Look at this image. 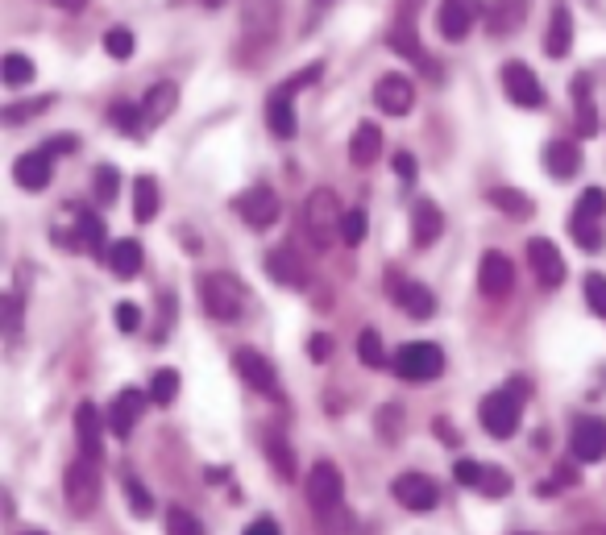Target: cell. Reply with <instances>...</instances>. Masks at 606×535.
<instances>
[{"label": "cell", "mask_w": 606, "mask_h": 535, "mask_svg": "<svg viewBox=\"0 0 606 535\" xmlns=\"http://www.w3.org/2000/svg\"><path fill=\"white\" fill-rule=\"evenodd\" d=\"M528 378H511L503 390H494L482 399L478 407V419H482V428L494 436V440H507L519 432V411H523V399H528Z\"/></svg>", "instance_id": "obj_1"}, {"label": "cell", "mask_w": 606, "mask_h": 535, "mask_svg": "<svg viewBox=\"0 0 606 535\" xmlns=\"http://www.w3.org/2000/svg\"><path fill=\"white\" fill-rule=\"evenodd\" d=\"M341 204H337V195L328 191V187H316L308 195V204H303V237H308V245L316 253H324L328 245H333V237L341 233Z\"/></svg>", "instance_id": "obj_2"}, {"label": "cell", "mask_w": 606, "mask_h": 535, "mask_svg": "<svg viewBox=\"0 0 606 535\" xmlns=\"http://www.w3.org/2000/svg\"><path fill=\"white\" fill-rule=\"evenodd\" d=\"M200 299H204V312L220 324H233L245 316V303H250V295H245V287L237 283L233 274H204L200 283Z\"/></svg>", "instance_id": "obj_3"}, {"label": "cell", "mask_w": 606, "mask_h": 535, "mask_svg": "<svg viewBox=\"0 0 606 535\" xmlns=\"http://www.w3.org/2000/svg\"><path fill=\"white\" fill-rule=\"evenodd\" d=\"M63 494H67V506H71V511H75L79 519L92 515V511H96V502H100V461L79 453V457L67 465Z\"/></svg>", "instance_id": "obj_4"}, {"label": "cell", "mask_w": 606, "mask_h": 535, "mask_svg": "<svg viewBox=\"0 0 606 535\" xmlns=\"http://www.w3.org/2000/svg\"><path fill=\"white\" fill-rule=\"evenodd\" d=\"M440 370H445V353L432 341H411L395 357V374L407 382H432V378H440Z\"/></svg>", "instance_id": "obj_5"}, {"label": "cell", "mask_w": 606, "mask_h": 535, "mask_svg": "<svg viewBox=\"0 0 606 535\" xmlns=\"http://www.w3.org/2000/svg\"><path fill=\"white\" fill-rule=\"evenodd\" d=\"M233 212L250 224V229H270L279 220V191L258 183V187H245L237 200H233Z\"/></svg>", "instance_id": "obj_6"}, {"label": "cell", "mask_w": 606, "mask_h": 535, "mask_svg": "<svg viewBox=\"0 0 606 535\" xmlns=\"http://www.w3.org/2000/svg\"><path fill=\"white\" fill-rule=\"evenodd\" d=\"M528 266H532V278L544 291H557L565 283V253L548 237H532L528 241Z\"/></svg>", "instance_id": "obj_7"}, {"label": "cell", "mask_w": 606, "mask_h": 535, "mask_svg": "<svg viewBox=\"0 0 606 535\" xmlns=\"http://www.w3.org/2000/svg\"><path fill=\"white\" fill-rule=\"evenodd\" d=\"M345 498V477L333 461H316L312 473H308V502L316 506V511H333V506H341Z\"/></svg>", "instance_id": "obj_8"}, {"label": "cell", "mask_w": 606, "mask_h": 535, "mask_svg": "<svg viewBox=\"0 0 606 535\" xmlns=\"http://www.w3.org/2000/svg\"><path fill=\"white\" fill-rule=\"evenodd\" d=\"M503 92L519 108H544V83L528 63H507L503 67Z\"/></svg>", "instance_id": "obj_9"}, {"label": "cell", "mask_w": 606, "mask_h": 535, "mask_svg": "<svg viewBox=\"0 0 606 535\" xmlns=\"http://www.w3.org/2000/svg\"><path fill=\"white\" fill-rule=\"evenodd\" d=\"M478 17H482V0H440L436 25L449 42H461L478 25Z\"/></svg>", "instance_id": "obj_10"}, {"label": "cell", "mask_w": 606, "mask_h": 535, "mask_svg": "<svg viewBox=\"0 0 606 535\" xmlns=\"http://www.w3.org/2000/svg\"><path fill=\"white\" fill-rule=\"evenodd\" d=\"M391 494L407 506V511H416V515H428L432 506L440 502L436 482H432V477H424V473H403V477H395V482H391Z\"/></svg>", "instance_id": "obj_11"}, {"label": "cell", "mask_w": 606, "mask_h": 535, "mask_svg": "<svg viewBox=\"0 0 606 535\" xmlns=\"http://www.w3.org/2000/svg\"><path fill=\"white\" fill-rule=\"evenodd\" d=\"M478 287H482L486 299H503V295H511V287H515V270H511V258H507V253H499V249L482 253V262H478Z\"/></svg>", "instance_id": "obj_12"}, {"label": "cell", "mask_w": 606, "mask_h": 535, "mask_svg": "<svg viewBox=\"0 0 606 535\" xmlns=\"http://www.w3.org/2000/svg\"><path fill=\"white\" fill-rule=\"evenodd\" d=\"M387 291H391V299L403 307V312H407L411 320H428V316H436V295H432L428 287H420L416 278L395 274Z\"/></svg>", "instance_id": "obj_13"}, {"label": "cell", "mask_w": 606, "mask_h": 535, "mask_svg": "<svg viewBox=\"0 0 606 535\" xmlns=\"http://www.w3.org/2000/svg\"><path fill=\"white\" fill-rule=\"evenodd\" d=\"M569 448L577 461H602L606 457V424L598 415H582L573 424V436H569Z\"/></svg>", "instance_id": "obj_14"}, {"label": "cell", "mask_w": 606, "mask_h": 535, "mask_svg": "<svg viewBox=\"0 0 606 535\" xmlns=\"http://www.w3.org/2000/svg\"><path fill=\"white\" fill-rule=\"evenodd\" d=\"M237 374L245 378V386L258 390V394H270V399H279V374H274V365L254 353V349H241L237 353Z\"/></svg>", "instance_id": "obj_15"}, {"label": "cell", "mask_w": 606, "mask_h": 535, "mask_svg": "<svg viewBox=\"0 0 606 535\" xmlns=\"http://www.w3.org/2000/svg\"><path fill=\"white\" fill-rule=\"evenodd\" d=\"M374 104L382 112H391V117H403V112H411V104H416V88H411L407 75H382L374 83Z\"/></svg>", "instance_id": "obj_16"}, {"label": "cell", "mask_w": 606, "mask_h": 535, "mask_svg": "<svg viewBox=\"0 0 606 535\" xmlns=\"http://www.w3.org/2000/svg\"><path fill=\"white\" fill-rule=\"evenodd\" d=\"M266 274L279 287H308V266L299 262V253L291 245H274L266 253Z\"/></svg>", "instance_id": "obj_17"}, {"label": "cell", "mask_w": 606, "mask_h": 535, "mask_svg": "<svg viewBox=\"0 0 606 535\" xmlns=\"http://www.w3.org/2000/svg\"><path fill=\"white\" fill-rule=\"evenodd\" d=\"M146 399H150V394L133 390V386L117 394L113 415H108V428H113V436H117V440H129V432L137 428V419H142V411H146Z\"/></svg>", "instance_id": "obj_18"}, {"label": "cell", "mask_w": 606, "mask_h": 535, "mask_svg": "<svg viewBox=\"0 0 606 535\" xmlns=\"http://www.w3.org/2000/svg\"><path fill=\"white\" fill-rule=\"evenodd\" d=\"M75 436H79V453L100 461V453H104V419H100L96 403H79V411H75Z\"/></svg>", "instance_id": "obj_19"}, {"label": "cell", "mask_w": 606, "mask_h": 535, "mask_svg": "<svg viewBox=\"0 0 606 535\" xmlns=\"http://www.w3.org/2000/svg\"><path fill=\"white\" fill-rule=\"evenodd\" d=\"M291 96H295V88L291 83H283V88H274L270 96H266V125H270V133L274 137H295V108H291Z\"/></svg>", "instance_id": "obj_20"}, {"label": "cell", "mask_w": 606, "mask_h": 535, "mask_svg": "<svg viewBox=\"0 0 606 535\" xmlns=\"http://www.w3.org/2000/svg\"><path fill=\"white\" fill-rule=\"evenodd\" d=\"M50 150H30V154H21L17 162H13V179H17V187L21 191H42V187H50Z\"/></svg>", "instance_id": "obj_21"}, {"label": "cell", "mask_w": 606, "mask_h": 535, "mask_svg": "<svg viewBox=\"0 0 606 535\" xmlns=\"http://www.w3.org/2000/svg\"><path fill=\"white\" fill-rule=\"evenodd\" d=\"M544 171L553 175V179H573L577 171H582V146H573V142H548L544 146Z\"/></svg>", "instance_id": "obj_22"}, {"label": "cell", "mask_w": 606, "mask_h": 535, "mask_svg": "<svg viewBox=\"0 0 606 535\" xmlns=\"http://www.w3.org/2000/svg\"><path fill=\"white\" fill-rule=\"evenodd\" d=\"M440 233H445V212H440L432 200H416V208H411V241L432 245Z\"/></svg>", "instance_id": "obj_23"}, {"label": "cell", "mask_w": 606, "mask_h": 535, "mask_svg": "<svg viewBox=\"0 0 606 535\" xmlns=\"http://www.w3.org/2000/svg\"><path fill=\"white\" fill-rule=\"evenodd\" d=\"M108 266H113L117 278H137V274H142V266H146L142 241H133V237L113 241V245H108Z\"/></svg>", "instance_id": "obj_24"}, {"label": "cell", "mask_w": 606, "mask_h": 535, "mask_svg": "<svg viewBox=\"0 0 606 535\" xmlns=\"http://www.w3.org/2000/svg\"><path fill=\"white\" fill-rule=\"evenodd\" d=\"M378 154H382V129L374 121H362L349 137V162L370 166V162H378Z\"/></svg>", "instance_id": "obj_25"}, {"label": "cell", "mask_w": 606, "mask_h": 535, "mask_svg": "<svg viewBox=\"0 0 606 535\" xmlns=\"http://www.w3.org/2000/svg\"><path fill=\"white\" fill-rule=\"evenodd\" d=\"M573 46V13L565 5L553 9V21H548V34H544V50H548V59H565Z\"/></svg>", "instance_id": "obj_26"}, {"label": "cell", "mask_w": 606, "mask_h": 535, "mask_svg": "<svg viewBox=\"0 0 606 535\" xmlns=\"http://www.w3.org/2000/svg\"><path fill=\"white\" fill-rule=\"evenodd\" d=\"M142 108H146L150 125H162L179 108V88H175V83H154V88L146 92V100H142Z\"/></svg>", "instance_id": "obj_27"}, {"label": "cell", "mask_w": 606, "mask_h": 535, "mask_svg": "<svg viewBox=\"0 0 606 535\" xmlns=\"http://www.w3.org/2000/svg\"><path fill=\"white\" fill-rule=\"evenodd\" d=\"M391 50H399V54H407L411 63H420V67H428V59H424V50H420V38H416V21H411V9H403V17L395 21V30H391Z\"/></svg>", "instance_id": "obj_28"}, {"label": "cell", "mask_w": 606, "mask_h": 535, "mask_svg": "<svg viewBox=\"0 0 606 535\" xmlns=\"http://www.w3.org/2000/svg\"><path fill=\"white\" fill-rule=\"evenodd\" d=\"M133 216L142 224H150L158 216V183H154V175H137L133 179Z\"/></svg>", "instance_id": "obj_29"}, {"label": "cell", "mask_w": 606, "mask_h": 535, "mask_svg": "<svg viewBox=\"0 0 606 535\" xmlns=\"http://www.w3.org/2000/svg\"><path fill=\"white\" fill-rule=\"evenodd\" d=\"M573 100H577V137H594L598 117H594V104H590V79L586 75L573 79Z\"/></svg>", "instance_id": "obj_30"}, {"label": "cell", "mask_w": 606, "mask_h": 535, "mask_svg": "<svg viewBox=\"0 0 606 535\" xmlns=\"http://www.w3.org/2000/svg\"><path fill=\"white\" fill-rule=\"evenodd\" d=\"M75 212V224H79V237H84V249L92 253V258H100V249L108 241V229H104V220L88 208H71Z\"/></svg>", "instance_id": "obj_31"}, {"label": "cell", "mask_w": 606, "mask_h": 535, "mask_svg": "<svg viewBox=\"0 0 606 535\" xmlns=\"http://www.w3.org/2000/svg\"><path fill=\"white\" fill-rule=\"evenodd\" d=\"M490 204L499 208V212H507L511 220H523V216L536 212L532 195H523V191H515V187H494V191H490Z\"/></svg>", "instance_id": "obj_32"}, {"label": "cell", "mask_w": 606, "mask_h": 535, "mask_svg": "<svg viewBox=\"0 0 606 535\" xmlns=\"http://www.w3.org/2000/svg\"><path fill=\"white\" fill-rule=\"evenodd\" d=\"M569 233H573V241L582 245L586 253H594V249H602V245H606L602 220H594V216H577V212H573V220H569Z\"/></svg>", "instance_id": "obj_33"}, {"label": "cell", "mask_w": 606, "mask_h": 535, "mask_svg": "<svg viewBox=\"0 0 606 535\" xmlns=\"http://www.w3.org/2000/svg\"><path fill=\"white\" fill-rule=\"evenodd\" d=\"M113 125L121 133H129V137H142L150 121H146V108L142 104H113Z\"/></svg>", "instance_id": "obj_34"}, {"label": "cell", "mask_w": 606, "mask_h": 535, "mask_svg": "<svg viewBox=\"0 0 606 535\" xmlns=\"http://www.w3.org/2000/svg\"><path fill=\"white\" fill-rule=\"evenodd\" d=\"M357 357H362V365H370V370H382V365H387V349H382V336L374 328L357 332Z\"/></svg>", "instance_id": "obj_35"}, {"label": "cell", "mask_w": 606, "mask_h": 535, "mask_svg": "<svg viewBox=\"0 0 606 535\" xmlns=\"http://www.w3.org/2000/svg\"><path fill=\"white\" fill-rule=\"evenodd\" d=\"M523 5H528V0H499V5H494V17H490V30L494 34H511L515 25L523 21Z\"/></svg>", "instance_id": "obj_36"}, {"label": "cell", "mask_w": 606, "mask_h": 535, "mask_svg": "<svg viewBox=\"0 0 606 535\" xmlns=\"http://www.w3.org/2000/svg\"><path fill=\"white\" fill-rule=\"evenodd\" d=\"M0 75H5V83L9 88H25V83L34 79V63L25 59V54H5V63H0Z\"/></svg>", "instance_id": "obj_37"}, {"label": "cell", "mask_w": 606, "mask_h": 535, "mask_svg": "<svg viewBox=\"0 0 606 535\" xmlns=\"http://www.w3.org/2000/svg\"><path fill=\"white\" fill-rule=\"evenodd\" d=\"M511 473L507 469H499V465H482V482H478V494H486V498H503V494H511Z\"/></svg>", "instance_id": "obj_38"}, {"label": "cell", "mask_w": 606, "mask_h": 535, "mask_svg": "<svg viewBox=\"0 0 606 535\" xmlns=\"http://www.w3.org/2000/svg\"><path fill=\"white\" fill-rule=\"evenodd\" d=\"M125 502H129V511H133L137 519H150V515H154V498H150V490L137 482L133 473L125 477Z\"/></svg>", "instance_id": "obj_39"}, {"label": "cell", "mask_w": 606, "mask_h": 535, "mask_svg": "<svg viewBox=\"0 0 606 535\" xmlns=\"http://www.w3.org/2000/svg\"><path fill=\"white\" fill-rule=\"evenodd\" d=\"M104 50L113 54V59H133V50H137L133 30H125V25H113V30L104 34Z\"/></svg>", "instance_id": "obj_40"}, {"label": "cell", "mask_w": 606, "mask_h": 535, "mask_svg": "<svg viewBox=\"0 0 606 535\" xmlns=\"http://www.w3.org/2000/svg\"><path fill=\"white\" fill-rule=\"evenodd\" d=\"M175 394H179V374H175V370H154V378H150V399L167 407Z\"/></svg>", "instance_id": "obj_41"}, {"label": "cell", "mask_w": 606, "mask_h": 535, "mask_svg": "<svg viewBox=\"0 0 606 535\" xmlns=\"http://www.w3.org/2000/svg\"><path fill=\"white\" fill-rule=\"evenodd\" d=\"M167 535H204V527L183 506H167Z\"/></svg>", "instance_id": "obj_42"}, {"label": "cell", "mask_w": 606, "mask_h": 535, "mask_svg": "<svg viewBox=\"0 0 606 535\" xmlns=\"http://www.w3.org/2000/svg\"><path fill=\"white\" fill-rule=\"evenodd\" d=\"M117 166H96V175H92V187H96V200L100 204H113L117 200Z\"/></svg>", "instance_id": "obj_43"}, {"label": "cell", "mask_w": 606, "mask_h": 535, "mask_svg": "<svg viewBox=\"0 0 606 535\" xmlns=\"http://www.w3.org/2000/svg\"><path fill=\"white\" fill-rule=\"evenodd\" d=\"M341 241L345 245H362L366 241V208H349L341 220Z\"/></svg>", "instance_id": "obj_44"}, {"label": "cell", "mask_w": 606, "mask_h": 535, "mask_svg": "<svg viewBox=\"0 0 606 535\" xmlns=\"http://www.w3.org/2000/svg\"><path fill=\"white\" fill-rule=\"evenodd\" d=\"M573 212H577V216H594V220H602V216H606V191H602V187H586Z\"/></svg>", "instance_id": "obj_45"}, {"label": "cell", "mask_w": 606, "mask_h": 535, "mask_svg": "<svg viewBox=\"0 0 606 535\" xmlns=\"http://www.w3.org/2000/svg\"><path fill=\"white\" fill-rule=\"evenodd\" d=\"M586 303L594 316L606 320V278L602 274H586Z\"/></svg>", "instance_id": "obj_46"}, {"label": "cell", "mask_w": 606, "mask_h": 535, "mask_svg": "<svg viewBox=\"0 0 606 535\" xmlns=\"http://www.w3.org/2000/svg\"><path fill=\"white\" fill-rule=\"evenodd\" d=\"M266 453L274 457V465H279L283 477H295V465H291V453H287V440H283V436L270 432V436H266Z\"/></svg>", "instance_id": "obj_47"}, {"label": "cell", "mask_w": 606, "mask_h": 535, "mask_svg": "<svg viewBox=\"0 0 606 535\" xmlns=\"http://www.w3.org/2000/svg\"><path fill=\"white\" fill-rule=\"evenodd\" d=\"M391 171H395V179H399V183H407V187H411V183H416V158H411L407 150H399V154L391 158Z\"/></svg>", "instance_id": "obj_48"}, {"label": "cell", "mask_w": 606, "mask_h": 535, "mask_svg": "<svg viewBox=\"0 0 606 535\" xmlns=\"http://www.w3.org/2000/svg\"><path fill=\"white\" fill-rule=\"evenodd\" d=\"M453 477H457V486L478 490V482H482V465H478V461H457V465H453Z\"/></svg>", "instance_id": "obj_49"}, {"label": "cell", "mask_w": 606, "mask_h": 535, "mask_svg": "<svg viewBox=\"0 0 606 535\" xmlns=\"http://www.w3.org/2000/svg\"><path fill=\"white\" fill-rule=\"evenodd\" d=\"M50 104V96H42V100H34V104H13V108H5V125H21V121H30L38 108H46Z\"/></svg>", "instance_id": "obj_50"}, {"label": "cell", "mask_w": 606, "mask_h": 535, "mask_svg": "<svg viewBox=\"0 0 606 535\" xmlns=\"http://www.w3.org/2000/svg\"><path fill=\"white\" fill-rule=\"evenodd\" d=\"M117 328L121 332H137V328H142V307H137V303H117Z\"/></svg>", "instance_id": "obj_51"}, {"label": "cell", "mask_w": 606, "mask_h": 535, "mask_svg": "<svg viewBox=\"0 0 606 535\" xmlns=\"http://www.w3.org/2000/svg\"><path fill=\"white\" fill-rule=\"evenodd\" d=\"M46 150L50 154H75L79 150V137L75 133H59V137H50V142H46Z\"/></svg>", "instance_id": "obj_52"}, {"label": "cell", "mask_w": 606, "mask_h": 535, "mask_svg": "<svg viewBox=\"0 0 606 535\" xmlns=\"http://www.w3.org/2000/svg\"><path fill=\"white\" fill-rule=\"evenodd\" d=\"M308 353H312V361H328V353H333V341H328L324 332H316V336H312V349H308Z\"/></svg>", "instance_id": "obj_53"}, {"label": "cell", "mask_w": 606, "mask_h": 535, "mask_svg": "<svg viewBox=\"0 0 606 535\" xmlns=\"http://www.w3.org/2000/svg\"><path fill=\"white\" fill-rule=\"evenodd\" d=\"M241 535H283V531H279V523H274V519H254Z\"/></svg>", "instance_id": "obj_54"}, {"label": "cell", "mask_w": 606, "mask_h": 535, "mask_svg": "<svg viewBox=\"0 0 606 535\" xmlns=\"http://www.w3.org/2000/svg\"><path fill=\"white\" fill-rule=\"evenodd\" d=\"M54 5H59V9H67V13H79V9L88 5V0H54Z\"/></svg>", "instance_id": "obj_55"}, {"label": "cell", "mask_w": 606, "mask_h": 535, "mask_svg": "<svg viewBox=\"0 0 606 535\" xmlns=\"http://www.w3.org/2000/svg\"><path fill=\"white\" fill-rule=\"evenodd\" d=\"M200 5H208V9H220V5H225V0H200Z\"/></svg>", "instance_id": "obj_56"}, {"label": "cell", "mask_w": 606, "mask_h": 535, "mask_svg": "<svg viewBox=\"0 0 606 535\" xmlns=\"http://www.w3.org/2000/svg\"><path fill=\"white\" fill-rule=\"evenodd\" d=\"M30 535H34V531H30ZM38 535H42V531H38Z\"/></svg>", "instance_id": "obj_57"}]
</instances>
